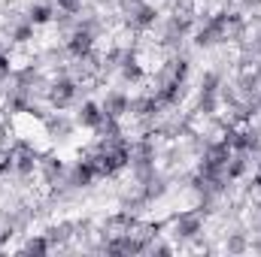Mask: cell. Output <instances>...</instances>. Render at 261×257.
Returning <instances> with one entry per match:
<instances>
[]
</instances>
